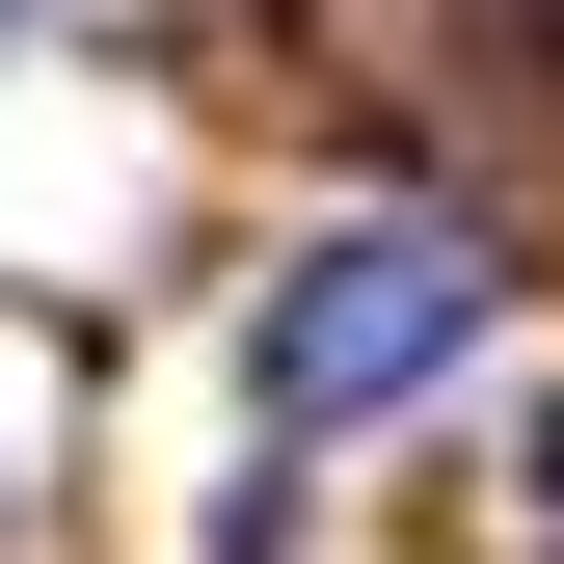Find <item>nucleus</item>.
Returning <instances> with one entry per match:
<instances>
[{"instance_id": "obj_1", "label": "nucleus", "mask_w": 564, "mask_h": 564, "mask_svg": "<svg viewBox=\"0 0 564 564\" xmlns=\"http://www.w3.org/2000/svg\"><path fill=\"white\" fill-rule=\"evenodd\" d=\"M457 349H484V242L457 216H349V242H296V296L242 323V377H269V431H377Z\"/></svg>"}, {"instance_id": "obj_2", "label": "nucleus", "mask_w": 564, "mask_h": 564, "mask_svg": "<svg viewBox=\"0 0 564 564\" xmlns=\"http://www.w3.org/2000/svg\"><path fill=\"white\" fill-rule=\"evenodd\" d=\"M538 511H564V431H538Z\"/></svg>"}]
</instances>
